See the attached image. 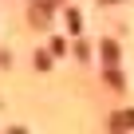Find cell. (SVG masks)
<instances>
[{
  "label": "cell",
  "instance_id": "6da1fadb",
  "mask_svg": "<svg viewBox=\"0 0 134 134\" xmlns=\"http://www.w3.org/2000/svg\"><path fill=\"white\" fill-rule=\"evenodd\" d=\"M122 126H134V114H122Z\"/></svg>",
  "mask_w": 134,
  "mask_h": 134
}]
</instances>
